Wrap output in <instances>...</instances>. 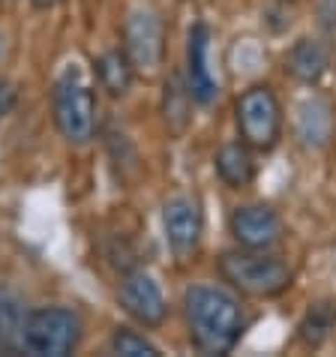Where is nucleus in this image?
Wrapping results in <instances>:
<instances>
[{
  "label": "nucleus",
  "instance_id": "nucleus-11",
  "mask_svg": "<svg viewBox=\"0 0 336 357\" xmlns=\"http://www.w3.org/2000/svg\"><path fill=\"white\" fill-rule=\"evenodd\" d=\"M330 63V52L321 39H310L303 36L291 45V52L285 54V73L300 84H319L321 75L328 73Z\"/></svg>",
  "mask_w": 336,
  "mask_h": 357
},
{
  "label": "nucleus",
  "instance_id": "nucleus-9",
  "mask_svg": "<svg viewBox=\"0 0 336 357\" xmlns=\"http://www.w3.org/2000/svg\"><path fill=\"white\" fill-rule=\"evenodd\" d=\"M162 222H165L168 246L174 250V255L177 259H190V255L199 250L201 234H204V216H201L199 202H192V198H186V195L171 198V202L165 204Z\"/></svg>",
  "mask_w": 336,
  "mask_h": 357
},
{
  "label": "nucleus",
  "instance_id": "nucleus-16",
  "mask_svg": "<svg viewBox=\"0 0 336 357\" xmlns=\"http://www.w3.org/2000/svg\"><path fill=\"white\" fill-rule=\"evenodd\" d=\"M300 135L306 144H328L333 135V117H330V105L324 99H310L300 108Z\"/></svg>",
  "mask_w": 336,
  "mask_h": 357
},
{
  "label": "nucleus",
  "instance_id": "nucleus-3",
  "mask_svg": "<svg viewBox=\"0 0 336 357\" xmlns=\"http://www.w3.org/2000/svg\"><path fill=\"white\" fill-rule=\"evenodd\" d=\"M52 108H54L57 130H61V135L69 144L84 147V144L93 142V135H96V96L78 69H66V73L57 78L54 93H52Z\"/></svg>",
  "mask_w": 336,
  "mask_h": 357
},
{
  "label": "nucleus",
  "instance_id": "nucleus-12",
  "mask_svg": "<svg viewBox=\"0 0 336 357\" xmlns=\"http://www.w3.org/2000/svg\"><path fill=\"white\" fill-rule=\"evenodd\" d=\"M213 168L220 174V181L229 190H243L255 181V160H252V147L243 142H229L222 144L213 156Z\"/></svg>",
  "mask_w": 336,
  "mask_h": 357
},
{
  "label": "nucleus",
  "instance_id": "nucleus-20",
  "mask_svg": "<svg viewBox=\"0 0 336 357\" xmlns=\"http://www.w3.org/2000/svg\"><path fill=\"white\" fill-rule=\"evenodd\" d=\"M33 3H36L39 9H48V6H54V3H57V0H33Z\"/></svg>",
  "mask_w": 336,
  "mask_h": 357
},
{
  "label": "nucleus",
  "instance_id": "nucleus-6",
  "mask_svg": "<svg viewBox=\"0 0 336 357\" xmlns=\"http://www.w3.org/2000/svg\"><path fill=\"white\" fill-rule=\"evenodd\" d=\"M123 52L138 73L151 75L162 66L165 54V31L153 9H132L123 24Z\"/></svg>",
  "mask_w": 336,
  "mask_h": 357
},
{
  "label": "nucleus",
  "instance_id": "nucleus-13",
  "mask_svg": "<svg viewBox=\"0 0 336 357\" xmlns=\"http://www.w3.org/2000/svg\"><path fill=\"white\" fill-rule=\"evenodd\" d=\"M24 319L18 297L0 285V354L24 351Z\"/></svg>",
  "mask_w": 336,
  "mask_h": 357
},
{
  "label": "nucleus",
  "instance_id": "nucleus-15",
  "mask_svg": "<svg viewBox=\"0 0 336 357\" xmlns=\"http://www.w3.org/2000/svg\"><path fill=\"white\" fill-rule=\"evenodd\" d=\"M333 327H336V303L321 301V303H312L310 310H306L303 321L298 327V336L303 340V345L319 349V345L328 342V336H330Z\"/></svg>",
  "mask_w": 336,
  "mask_h": 357
},
{
  "label": "nucleus",
  "instance_id": "nucleus-4",
  "mask_svg": "<svg viewBox=\"0 0 336 357\" xmlns=\"http://www.w3.org/2000/svg\"><path fill=\"white\" fill-rule=\"evenodd\" d=\"M234 123L240 142L252 151L268 153L282 138V105L268 84H252L237 96L234 102Z\"/></svg>",
  "mask_w": 336,
  "mask_h": 357
},
{
  "label": "nucleus",
  "instance_id": "nucleus-17",
  "mask_svg": "<svg viewBox=\"0 0 336 357\" xmlns=\"http://www.w3.org/2000/svg\"><path fill=\"white\" fill-rule=\"evenodd\" d=\"M112 351L123 354V357H156V354H160V349H156L151 340H144L142 333L130 331V327H117V331H114Z\"/></svg>",
  "mask_w": 336,
  "mask_h": 357
},
{
  "label": "nucleus",
  "instance_id": "nucleus-7",
  "mask_svg": "<svg viewBox=\"0 0 336 357\" xmlns=\"http://www.w3.org/2000/svg\"><path fill=\"white\" fill-rule=\"evenodd\" d=\"M229 231L243 250H276L285 241L282 216L268 204H240L234 207Z\"/></svg>",
  "mask_w": 336,
  "mask_h": 357
},
{
  "label": "nucleus",
  "instance_id": "nucleus-2",
  "mask_svg": "<svg viewBox=\"0 0 336 357\" xmlns=\"http://www.w3.org/2000/svg\"><path fill=\"white\" fill-rule=\"evenodd\" d=\"M220 276L234 291L250 297H276L291 289V267L270 250H234L220 255Z\"/></svg>",
  "mask_w": 336,
  "mask_h": 357
},
{
  "label": "nucleus",
  "instance_id": "nucleus-14",
  "mask_svg": "<svg viewBox=\"0 0 336 357\" xmlns=\"http://www.w3.org/2000/svg\"><path fill=\"white\" fill-rule=\"evenodd\" d=\"M96 78H100L102 91H108L112 96H126L135 78V66L126 57V52L112 48V52L100 54V61H96Z\"/></svg>",
  "mask_w": 336,
  "mask_h": 357
},
{
  "label": "nucleus",
  "instance_id": "nucleus-1",
  "mask_svg": "<svg viewBox=\"0 0 336 357\" xmlns=\"http://www.w3.org/2000/svg\"><path fill=\"white\" fill-rule=\"evenodd\" d=\"M190 340L201 354H229L246 331L240 301L220 285H190L183 294Z\"/></svg>",
  "mask_w": 336,
  "mask_h": 357
},
{
  "label": "nucleus",
  "instance_id": "nucleus-18",
  "mask_svg": "<svg viewBox=\"0 0 336 357\" xmlns=\"http://www.w3.org/2000/svg\"><path fill=\"white\" fill-rule=\"evenodd\" d=\"M190 99H192L190 87H183L177 78H171V82L165 84V121L171 123L177 132H181L186 123V102H190Z\"/></svg>",
  "mask_w": 336,
  "mask_h": 357
},
{
  "label": "nucleus",
  "instance_id": "nucleus-10",
  "mask_svg": "<svg viewBox=\"0 0 336 357\" xmlns=\"http://www.w3.org/2000/svg\"><path fill=\"white\" fill-rule=\"evenodd\" d=\"M207 54H211V27L199 22L190 31V45H186V87L199 105H211L220 93V84L207 66Z\"/></svg>",
  "mask_w": 336,
  "mask_h": 357
},
{
  "label": "nucleus",
  "instance_id": "nucleus-5",
  "mask_svg": "<svg viewBox=\"0 0 336 357\" xmlns=\"http://www.w3.org/2000/svg\"><path fill=\"white\" fill-rule=\"evenodd\" d=\"M82 342V319L69 306H43L24 319V351L36 357H66Z\"/></svg>",
  "mask_w": 336,
  "mask_h": 357
},
{
  "label": "nucleus",
  "instance_id": "nucleus-19",
  "mask_svg": "<svg viewBox=\"0 0 336 357\" xmlns=\"http://www.w3.org/2000/svg\"><path fill=\"white\" fill-rule=\"evenodd\" d=\"M15 102V91H13V84H6V82H0V121H3V114L13 108Z\"/></svg>",
  "mask_w": 336,
  "mask_h": 357
},
{
  "label": "nucleus",
  "instance_id": "nucleus-8",
  "mask_svg": "<svg viewBox=\"0 0 336 357\" xmlns=\"http://www.w3.org/2000/svg\"><path fill=\"white\" fill-rule=\"evenodd\" d=\"M121 306L144 327H160L168 315V303L160 282L144 271H130L121 282Z\"/></svg>",
  "mask_w": 336,
  "mask_h": 357
}]
</instances>
